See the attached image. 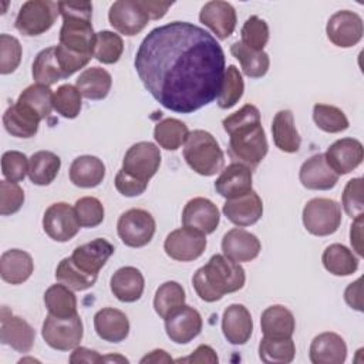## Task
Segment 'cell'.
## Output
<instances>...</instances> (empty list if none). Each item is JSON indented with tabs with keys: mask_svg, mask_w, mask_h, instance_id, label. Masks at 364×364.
Listing matches in <instances>:
<instances>
[{
	"mask_svg": "<svg viewBox=\"0 0 364 364\" xmlns=\"http://www.w3.org/2000/svg\"><path fill=\"white\" fill-rule=\"evenodd\" d=\"M134 65L145 90L162 107L191 114L218 98L225 53L205 28L172 21L148 33Z\"/></svg>",
	"mask_w": 364,
	"mask_h": 364,
	"instance_id": "6da1fadb",
	"label": "cell"
},
{
	"mask_svg": "<svg viewBox=\"0 0 364 364\" xmlns=\"http://www.w3.org/2000/svg\"><path fill=\"white\" fill-rule=\"evenodd\" d=\"M222 125L229 134V156L250 169L256 168L269 149L257 107L252 104L243 105L239 111L228 115Z\"/></svg>",
	"mask_w": 364,
	"mask_h": 364,
	"instance_id": "7a4b0ae2",
	"label": "cell"
},
{
	"mask_svg": "<svg viewBox=\"0 0 364 364\" xmlns=\"http://www.w3.org/2000/svg\"><path fill=\"white\" fill-rule=\"evenodd\" d=\"M245 282L246 274L240 263H236L223 255H213L192 277L196 294L208 303L218 301L225 294L240 290L245 286Z\"/></svg>",
	"mask_w": 364,
	"mask_h": 364,
	"instance_id": "3957f363",
	"label": "cell"
},
{
	"mask_svg": "<svg viewBox=\"0 0 364 364\" xmlns=\"http://www.w3.org/2000/svg\"><path fill=\"white\" fill-rule=\"evenodd\" d=\"M58 10L63 17L58 44L71 53L94 57L92 4L90 1H58Z\"/></svg>",
	"mask_w": 364,
	"mask_h": 364,
	"instance_id": "277c9868",
	"label": "cell"
},
{
	"mask_svg": "<svg viewBox=\"0 0 364 364\" xmlns=\"http://www.w3.org/2000/svg\"><path fill=\"white\" fill-rule=\"evenodd\" d=\"M183 145V158L196 173L212 176L223 169L225 155L210 132L195 129L189 132Z\"/></svg>",
	"mask_w": 364,
	"mask_h": 364,
	"instance_id": "5b68a950",
	"label": "cell"
},
{
	"mask_svg": "<svg viewBox=\"0 0 364 364\" xmlns=\"http://www.w3.org/2000/svg\"><path fill=\"white\" fill-rule=\"evenodd\" d=\"M301 219L309 233L314 236H328L340 228L341 208L333 199L314 198L304 205Z\"/></svg>",
	"mask_w": 364,
	"mask_h": 364,
	"instance_id": "8992f818",
	"label": "cell"
},
{
	"mask_svg": "<svg viewBox=\"0 0 364 364\" xmlns=\"http://www.w3.org/2000/svg\"><path fill=\"white\" fill-rule=\"evenodd\" d=\"M58 14V1L28 0L20 7L14 26L23 36H40L53 27Z\"/></svg>",
	"mask_w": 364,
	"mask_h": 364,
	"instance_id": "52a82bcc",
	"label": "cell"
},
{
	"mask_svg": "<svg viewBox=\"0 0 364 364\" xmlns=\"http://www.w3.org/2000/svg\"><path fill=\"white\" fill-rule=\"evenodd\" d=\"M82 321L78 314L73 317H55L48 314L41 327L46 344L58 351H68L78 347L82 340Z\"/></svg>",
	"mask_w": 364,
	"mask_h": 364,
	"instance_id": "ba28073f",
	"label": "cell"
},
{
	"mask_svg": "<svg viewBox=\"0 0 364 364\" xmlns=\"http://www.w3.org/2000/svg\"><path fill=\"white\" fill-rule=\"evenodd\" d=\"M156 223L154 216L145 209H129L124 212L117 223V232L124 245L129 247H142L148 245L155 235Z\"/></svg>",
	"mask_w": 364,
	"mask_h": 364,
	"instance_id": "9c48e42d",
	"label": "cell"
},
{
	"mask_svg": "<svg viewBox=\"0 0 364 364\" xmlns=\"http://www.w3.org/2000/svg\"><path fill=\"white\" fill-rule=\"evenodd\" d=\"M161 165L159 148L152 142H136L125 152L122 159V171L129 176L149 182V179L158 172Z\"/></svg>",
	"mask_w": 364,
	"mask_h": 364,
	"instance_id": "30bf717a",
	"label": "cell"
},
{
	"mask_svg": "<svg viewBox=\"0 0 364 364\" xmlns=\"http://www.w3.org/2000/svg\"><path fill=\"white\" fill-rule=\"evenodd\" d=\"M165 253L178 262H192L200 257L206 249V235L191 228L172 230L164 243Z\"/></svg>",
	"mask_w": 364,
	"mask_h": 364,
	"instance_id": "8fae6325",
	"label": "cell"
},
{
	"mask_svg": "<svg viewBox=\"0 0 364 364\" xmlns=\"http://www.w3.org/2000/svg\"><path fill=\"white\" fill-rule=\"evenodd\" d=\"M80 222L73 206L65 202L50 205L43 216L44 232L55 242H68L80 230Z\"/></svg>",
	"mask_w": 364,
	"mask_h": 364,
	"instance_id": "7c38bea8",
	"label": "cell"
},
{
	"mask_svg": "<svg viewBox=\"0 0 364 364\" xmlns=\"http://www.w3.org/2000/svg\"><path fill=\"white\" fill-rule=\"evenodd\" d=\"M326 33L328 40L334 46L341 48H350L358 44L363 38V18L354 11L340 10L328 18Z\"/></svg>",
	"mask_w": 364,
	"mask_h": 364,
	"instance_id": "4fadbf2b",
	"label": "cell"
},
{
	"mask_svg": "<svg viewBox=\"0 0 364 364\" xmlns=\"http://www.w3.org/2000/svg\"><path fill=\"white\" fill-rule=\"evenodd\" d=\"M36 340V330L20 316H14L6 306L0 313V341L18 353H28Z\"/></svg>",
	"mask_w": 364,
	"mask_h": 364,
	"instance_id": "5bb4252c",
	"label": "cell"
},
{
	"mask_svg": "<svg viewBox=\"0 0 364 364\" xmlns=\"http://www.w3.org/2000/svg\"><path fill=\"white\" fill-rule=\"evenodd\" d=\"M108 20L118 33L135 36L145 28L149 17L141 7L139 0H118L111 4Z\"/></svg>",
	"mask_w": 364,
	"mask_h": 364,
	"instance_id": "9a60e30c",
	"label": "cell"
},
{
	"mask_svg": "<svg viewBox=\"0 0 364 364\" xmlns=\"http://www.w3.org/2000/svg\"><path fill=\"white\" fill-rule=\"evenodd\" d=\"M324 158L330 168L340 176L350 173L361 165L364 159V148L355 138H341L327 148Z\"/></svg>",
	"mask_w": 364,
	"mask_h": 364,
	"instance_id": "2e32d148",
	"label": "cell"
},
{
	"mask_svg": "<svg viewBox=\"0 0 364 364\" xmlns=\"http://www.w3.org/2000/svg\"><path fill=\"white\" fill-rule=\"evenodd\" d=\"M202 317L199 311L183 304L179 310L165 318V331L171 341L176 344H188L202 331Z\"/></svg>",
	"mask_w": 364,
	"mask_h": 364,
	"instance_id": "e0dca14e",
	"label": "cell"
},
{
	"mask_svg": "<svg viewBox=\"0 0 364 364\" xmlns=\"http://www.w3.org/2000/svg\"><path fill=\"white\" fill-rule=\"evenodd\" d=\"M220 215L218 206L202 196L188 200L182 210V225L203 235H210L219 226Z\"/></svg>",
	"mask_w": 364,
	"mask_h": 364,
	"instance_id": "ac0fdd59",
	"label": "cell"
},
{
	"mask_svg": "<svg viewBox=\"0 0 364 364\" xmlns=\"http://www.w3.org/2000/svg\"><path fill=\"white\" fill-rule=\"evenodd\" d=\"M260 249L262 245L257 236L242 228H233L222 237L223 256L236 263H245L256 259Z\"/></svg>",
	"mask_w": 364,
	"mask_h": 364,
	"instance_id": "d6986e66",
	"label": "cell"
},
{
	"mask_svg": "<svg viewBox=\"0 0 364 364\" xmlns=\"http://www.w3.org/2000/svg\"><path fill=\"white\" fill-rule=\"evenodd\" d=\"M235 7L222 0H212L205 3L199 13V21L216 34L219 40L228 38L236 27Z\"/></svg>",
	"mask_w": 364,
	"mask_h": 364,
	"instance_id": "ffe728a7",
	"label": "cell"
},
{
	"mask_svg": "<svg viewBox=\"0 0 364 364\" xmlns=\"http://www.w3.org/2000/svg\"><path fill=\"white\" fill-rule=\"evenodd\" d=\"M222 212L233 225L245 228L255 225L262 218L263 202L255 191H250L246 195L226 199Z\"/></svg>",
	"mask_w": 364,
	"mask_h": 364,
	"instance_id": "44dd1931",
	"label": "cell"
},
{
	"mask_svg": "<svg viewBox=\"0 0 364 364\" xmlns=\"http://www.w3.org/2000/svg\"><path fill=\"white\" fill-rule=\"evenodd\" d=\"M115 247L102 237L77 246L71 255L74 264L88 274L98 276L101 267L112 256Z\"/></svg>",
	"mask_w": 364,
	"mask_h": 364,
	"instance_id": "7402d4cb",
	"label": "cell"
},
{
	"mask_svg": "<svg viewBox=\"0 0 364 364\" xmlns=\"http://www.w3.org/2000/svg\"><path fill=\"white\" fill-rule=\"evenodd\" d=\"M301 185L313 191L333 189L338 182V175L327 164L324 154H316L303 162L299 172Z\"/></svg>",
	"mask_w": 364,
	"mask_h": 364,
	"instance_id": "603a6c76",
	"label": "cell"
},
{
	"mask_svg": "<svg viewBox=\"0 0 364 364\" xmlns=\"http://www.w3.org/2000/svg\"><path fill=\"white\" fill-rule=\"evenodd\" d=\"M222 331L225 338L233 346L246 344L253 333L250 311L243 304H230L222 316Z\"/></svg>",
	"mask_w": 364,
	"mask_h": 364,
	"instance_id": "cb8c5ba5",
	"label": "cell"
},
{
	"mask_svg": "<svg viewBox=\"0 0 364 364\" xmlns=\"http://www.w3.org/2000/svg\"><path fill=\"white\" fill-rule=\"evenodd\" d=\"M252 169L240 162H233L222 171L215 181L216 192L226 198L233 199L249 193L252 189Z\"/></svg>",
	"mask_w": 364,
	"mask_h": 364,
	"instance_id": "d4e9b609",
	"label": "cell"
},
{
	"mask_svg": "<svg viewBox=\"0 0 364 364\" xmlns=\"http://www.w3.org/2000/svg\"><path fill=\"white\" fill-rule=\"evenodd\" d=\"M309 357L313 364H343L347 358L346 341L337 333H321L313 338Z\"/></svg>",
	"mask_w": 364,
	"mask_h": 364,
	"instance_id": "484cf974",
	"label": "cell"
},
{
	"mask_svg": "<svg viewBox=\"0 0 364 364\" xmlns=\"http://www.w3.org/2000/svg\"><path fill=\"white\" fill-rule=\"evenodd\" d=\"M94 328L104 341L121 343L129 334V320L121 310L104 307L94 316Z\"/></svg>",
	"mask_w": 364,
	"mask_h": 364,
	"instance_id": "4316f807",
	"label": "cell"
},
{
	"mask_svg": "<svg viewBox=\"0 0 364 364\" xmlns=\"http://www.w3.org/2000/svg\"><path fill=\"white\" fill-rule=\"evenodd\" d=\"M112 294L124 303H134L141 299L145 287L142 273L134 266L118 269L109 280Z\"/></svg>",
	"mask_w": 364,
	"mask_h": 364,
	"instance_id": "83f0119b",
	"label": "cell"
},
{
	"mask_svg": "<svg viewBox=\"0 0 364 364\" xmlns=\"http://www.w3.org/2000/svg\"><path fill=\"white\" fill-rule=\"evenodd\" d=\"M260 328L264 337L289 338L294 333L296 320L287 307L282 304H273L262 313Z\"/></svg>",
	"mask_w": 364,
	"mask_h": 364,
	"instance_id": "f1b7e54d",
	"label": "cell"
},
{
	"mask_svg": "<svg viewBox=\"0 0 364 364\" xmlns=\"http://www.w3.org/2000/svg\"><path fill=\"white\" fill-rule=\"evenodd\" d=\"M33 270V259L24 250L10 249L0 257V276L6 283L21 284L28 280Z\"/></svg>",
	"mask_w": 364,
	"mask_h": 364,
	"instance_id": "f546056e",
	"label": "cell"
},
{
	"mask_svg": "<svg viewBox=\"0 0 364 364\" xmlns=\"http://www.w3.org/2000/svg\"><path fill=\"white\" fill-rule=\"evenodd\" d=\"M105 176L104 162L94 155L77 156L70 166V181L78 188H95Z\"/></svg>",
	"mask_w": 364,
	"mask_h": 364,
	"instance_id": "4dcf8cb0",
	"label": "cell"
},
{
	"mask_svg": "<svg viewBox=\"0 0 364 364\" xmlns=\"http://www.w3.org/2000/svg\"><path fill=\"white\" fill-rule=\"evenodd\" d=\"M16 104L41 121L47 118L54 108V92L50 87L36 82L21 91Z\"/></svg>",
	"mask_w": 364,
	"mask_h": 364,
	"instance_id": "1f68e13d",
	"label": "cell"
},
{
	"mask_svg": "<svg viewBox=\"0 0 364 364\" xmlns=\"http://www.w3.org/2000/svg\"><path fill=\"white\" fill-rule=\"evenodd\" d=\"M272 134L274 145L287 154H294L300 149L301 138L294 127V117L290 109H280L272 122Z\"/></svg>",
	"mask_w": 364,
	"mask_h": 364,
	"instance_id": "d6a6232c",
	"label": "cell"
},
{
	"mask_svg": "<svg viewBox=\"0 0 364 364\" xmlns=\"http://www.w3.org/2000/svg\"><path fill=\"white\" fill-rule=\"evenodd\" d=\"M112 85L111 74L101 67H90L84 70L75 80V87L80 94L92 101L104 100Z\"/></svg>",
	"mask_w": 364,
	"mask_h": 364,
	"instance_id": "836d02e7",
	"label": "cell"
},
{
	"mask_svg": "<svg viewBox=\"0 0 364 364\" xmlns=\"http://www.w3.org/2000/svg\"><path fill=\"white\" fill-rule=\"evenodd\" d=\"M61 159L51 151H37L28 159V178L34 185L47 186L58 175Z\"/></svg>",
	"mask_w": 364,
	"mask_h": 364,
	"instance_id": "e575fe53",
	"label": "cell"
},
{
	"mask_svg": "<svg viewBox=\"0 0 364 364\" xmlns=\"http://www.w3.org/2000/svg\"><path fill=\"white\" fill-rule=\"evenodd\" d=\"M323 266L334 276H350L358 269V259L355 255L340 243L327 246L321 256Z\"/></svg>",
	"mask_w": 364,
	"mask_h": 364,
	"instance_id": "d590c367",
	"label": "cell"
},
{
	"mask_svg": "<svg viewBox=\"0 0 364 364\" xmlns=\"http://www.w3.org/2000/svg\"><path fill=\"white\" fill-rule=\"evenodd\" d=\"M230 53L240 63L243 74L249 78H260L266 75L270 65V58L267 53L255 51L246 47L242 41H235L230 46Z\"/></svg>",
	"mask_w": 364,
	"mask_h": 364,
	"instance_id": "8d00e7d4",
	"label": "cell"
},
{
	"mask_svg": "<svg viewBox=\"0 0 364 364\" xmlns=\"http://www.w3.org/2000/svg\"><path fill=\"white\" fill-rule=\"evenodd\" d=\"M31 73L37 84H43L47 87L65 78V74L55 54V47H47L36 55Z\"/></svg>",
	"mask_w": 364,
	"mask_h": 364,
	"instance_id": "74e56055",
	"label": "cell"
},
{
	"mask_svg": "<svg viewBox=\"0 0 364 364\" xmlns=\"http://www.w3.org/2000/svg\"><path fill=\"white\" fill-rule=\"evenodd\" d=\"M44 304L48 314L55 317H73L77 313V297L73 290L61 283L51 284L44 293Z\"/></svg>",
	"mask_w": 364,
	"mask_h": 364,
	"instance_id": "f35d334b",
	"label": "cell"
},
{
	"mask_svg": "<svg viewBox=\"0 0 364 364\" xmlns=\"http://www.w3.org/2000/svg\"><path fill=\"white\" fill-rule=\"evenodd\" d=\"M40 121L18 104L10 105L3 114L6 131L16 138H31L38 131Z\"/></svg>",
	"mask_w": 364,
	"mask_h": 364,
	"instance_id": "ab89813d",
	"label": "cell"
},
{
	"mask_svg": "<svg viewBox=\"0 0 364 364\" xmlns=\"http://www.w3.org/2000/svg\"><path fill=\"white\" fill-rule=\"evenodd\" d=\"M185 299L186 297L182 284L173 280L165 282L156 289L154 297L155 313L165 320L185 304Z\"/></svg>",
	"mask_w": 364,
	"mask_h": 364,
	"instance_id": "60d3db41",
	"label": "cell"
},
{
	"mask_svg": "<svg viewBox=\"0 0 364 364\" xmlns=\"http://www.w3.org/2000/svg\"><path fill=\"white\" fill-rule=\"evenodd\" d=\"M189 129L185 122L176 118H165L154 128V138L156 144L168 151H176L185 144Z\"/></svg>",
	"mask_w": 364,
	"mask_h": 364,
	"instance_id": "b9f144b4",
	"label": "cell"
},
{
	"mask_svg": "<svg viewBox=\"0 0 364 364\" xmlns=\"http://www.w3.org/2000/svg\"><path fill=\"white\" fill-rule=\"evenodd\" d=\"M296 346L291 337L272 338L264 337L259 344V358L266 364H287L294 360Z\"/></svg>",
	"mask_w": 364,
	"mask_h": 364,
	"instance_id": "7bdbcfd3",
	"label": "cell"
},
{
	"mask_svg": "<svg viewBox=\"0 0 364 364\" xmlns=\"http://www.w3.org/2000/svg\"><path fill=\"white\" fill-rule=\"evenodd\" d=\"M55 279L58 283L70 287L71 290L82 291V290L92 287L95 284L98 276L88 274V273L82 272L81 269H78L70 256V257H64L58 263V266L55 269Z\"/></svg>",
	"mask_w": 364,
	"mask_h": 364,
	"instance_id": "ee69618b",
	"label": "cell"
},
{
	"mask_svg": "<svg viewBox=\"0 0 364 364\" xmlns=\"http://www.w3.org/2000/svg\"><path fill=\"white\" fill-rule=\"evenodd\" d=\"M124 51V41L119 34L108 30L95 33L94 58L102 64H115Z\"/></svg>",
	"mask_w": 364,
	"mask_h": 364,
	"instance_id": "f6af8a7d",
	"label": "cell"
},
{
	"mask_svg": "<svg viewBox=\"0 0 364 364\" xmlns=\"http://www.w3.org/2000/svg\"><path fill=\"white\" fill-rule=\"evenodd\" d=\"M245 91V82L242 74L235 65H229L225 70L223 81L220 85V91L218 95V105L222 109L232 108L239 102Z\"/></svg>",
	"mask_w": 364,
	"mask_h": 364,
	"instance_id": "bcb514c9",
	"label": "cell"
},
{
	"mask_svg": "<svg viewBox=\"0 0 364 364\" xmlns=\"http://www.w3.org/2000/svg\"><path fill=\"white\" fill-rule=\"evenodd\" d=\"M313 119L321 131L328 134H337L348 128L346 114L340 108L328 104H316L313 107Z\"/></svg>",
	"mask_w": 364,
	"mask_h": 364,
	"instance_id": "7dc6e473",
	"label": "cell"
},
{
	"mask_svg": "<svg viewBox=\"0 0 364 364\" xmlns=\"http://www.w3.org/2000/svg\"><path fill=\"white\" fill-rule=\"evenodd\" d=\"M81 94L75 85L63 84L54 92V109L64 118L73 119L81 111Z\"/></svg>",
	"mask_w": 364,
	"mask_h": 364,
	"instance_id": "c3c4849f",
	"label": "cell"
},
{
	"mask_svg": "<svg viewBox=\"0 0 364 364\" xmlns=\"http://www.w3.org/2000/svg\"><path fill=\"white\" fill-rule=\"evenodd\" d=\"M240 34H242V43L246 47L255 51H263L264 46L269 41V26L263 18L257 16H250L245 21L240 30Z\"/></svg>",
	"mask_w": 364,
	"mask_h": 364,
	"instance_id": "681fc988",
	"label": "cell"
},
{
	"mask_svg": "<svg viewBox=\"0 0 364 364\" xmlns=\"http://www.w3.org/2000/svg\"><path fill=\"white\" fill-rule=\"evenodd\" d=\"M75 215L82 228H95L104 220V206L100 199L94 196L80 198L74 205Z\"/></svg>",
	"mask_w": 364,
	"mask_h": 364,
	"instance_id": "f907efd6",
	"label": "cell"
},
{
	"mask_svg": "<svg viewBox=\"0 0 364 364\" xmlns=\"http://www.w3.org/2000/svg\"><path fill=\"white\" fill-rule=\"evenodd\" d=\"M23 48L20 41L9 34L0 36V73L10 74L13 73L21 61Z\"/></svg>",
	"mask_w": 364,
	"mask_h": 364,
	"instance_id": "816d5d0a",
	"label": "cell"
},
{
	"mask_svg": "<svg viewBox=\"0 0 364 364\" xmlns=\"http://www.w3.org/2000/svg\"><path fill=\"white\" fill-rule=\"evenodd\" d=\"M1 173L10 182H20L28 175V159L20 151H6L1 156Z\"/></svg>",
	"mask_w": 364,
	"mask_h": 364,
	"instance_id": "f5cc1de1",
	"label": "cell"
},
{
	"mask_svg": "<svg viewBox=\"0 0 364 364\" xmlns=\"http://www.w3.org/2000/svg\"><path fill=\"white\" fill-rule=\"evenodd\" d=\"M24 203V191L17 182L0 181V213L9 216L20 210Z\"/></svg>",
	"mask_w": 364,
	"mask_h": 364,
	"instance_id": "db71d44e",
	"label": "cell"
},
{
	"mask_svg": "<svg viewBox=\"0 0 364 364\" xmlns=\"http://www.w3.org/2000/svg\"><path fill=\"white\" fill-rule=\"evenodd\" d=\"M341 203L348 216L355 218L363 215V178H353L347 182L343 191Z\"/></svg>",
	"mask_w": 364,
	"mask_h": 364,
	"instance_id": "11a10c76",
	"label": "cell"
},
{
	"mask_svg": "<svg viewBox=\"0 0 364 364\" xmlns=\"http://www.w3.org/2000/svg\"><path fill=\"white\" fill-rule=\"evenodd\" d=\"M55 54H57L58 63H60V65H61V68L65 74V78H68L70 75H73L78 70L84 68L92 58V57H88V55H81V54L71 53L60 44L55 46Z\"/></svg>",
	"mask_w": 364,
	"mask_h": 364,
	"instance_id": "9f6ffc18",
	"label": "cell"
},
{
	"mask_svg": "<svg viewBox=\"0 0 364 364\" xmlns=\"http://www.w3.org/2000/svg\"><path fill=\"white\" fill-rule=\"evenodd\" d=\"M114 185H115L117 191H118L122 196H128V198L138 196V195L144 193L145 189H146V186H148L146 182H142V181H138V179L129 176V175L125 173L122 169H119V171L117 172Z\"/></svg>",
	"mask_w": 364,
	"mask_h": 364,
	"instance_id": "6f0895ef",
	"label": "cell"
},
{
	"mask_svg": "<svg viewBox=\"0 0 364 364\" xmlns=\"http://www.w3.org/2000/svg\"><path fill=\"white\" fill-rule=\"evenodd\" d=\"M175 361L176 363H210V364H215L219 361V358L210 346L202 344V346L196 347V350L191 355H188L185 358H178Z\"/></svg>",
	"mask_w": 364,
	"mask_h": 364,
	"instance_id": "680465c9",
	"label": "cell"
},
{
	"mask_svg": "<svg viewBox=\"0 0 364 364\" xmlns=\"http://www.w3.org/2000/svg\"><path fill=\"white\" fill-rule=\"evenodd\" d=\"M363 277H358L354 283H350L344 291V300L346 303L357 310V311H363Z\"/></svg>",
	"mask_w": 364,
	"mask_h": 364,
	"instance_id": "91938a15",
	"label": "cell"
},
{
	"mask_svg": "<svg viewBox=\"0 0 364 364\" xmlns=\"http://www.w3.org/2000/svg\"><path fill=\"white\" fill-rule=\"evenodd\" d=\"M70 363L71 364L104 363V355H101L95 350H90L87 347H75L70 355Z\"/></svg>",
	"mask_w": 364,
	"mask_h": 364,
	"instance_id": "94428289",
	"label": "cell"
},
{
	"mask_svg": "<svg viewBox=\"0 0 364 364\" xmlns=\"http://www.w3.org/2000/svg\"><path fill=\"white\" fill-rule=\"evenodd\" d=\"M139 4L148 14L149 20H159L166 14L168 9L173 3L172 1H156V0H139Z\"/></svg>",
	"mask_w": 364,
	"mask_h": 364,
	"instance_id": "6125c7cd",
	"label": "cell"
},
{
	"mask_svg": "<svg viewBox=\"0 0 364 364\" xmlns=\"http://www.w3.org/2000/svg\"><path fill=\"white\" fill-rule=\"evenodd\" d=\"M363 216L364 215L355 216L353 220L351 229H350V243L360 257L364 255V252H363Z\"/></svg>",
	"mask_w": 364,
	"mask_h": 364,
	"instance_id": "be15d7a7",
	"label": "cell"
},
{
	"mask_svg": "<svg viewBox=\"0 0 364 364\" xmlns=\"http://www.w3.org/2000/svg\"><path fill=\"white\" fill-rule=\"evenodd\" d=\"M172 357L165 351V350H152L149 354H146L145 357L141 358V363H172Z\"/></svg>",
	"mask_w": 364,
	"mask_h": 364,
	"instance_id": "e7e4bbea",
	"label": "cell"
},
{
	"mask_svg": "<svg viewBox=\"0 0 364 364\" xmlns=\"http://www.w3.org/2000/svg\"><path fill=\"white\" fill-rule=\"evenodd\" d=\"M104 361H114V363H128V358L122 357V355H104Z\"/></svg>",
	"mask_w": 364,
	"mask_h": 364,
	"instance_id": "03108f58",
	"label": "cell"
}]
</instances>
